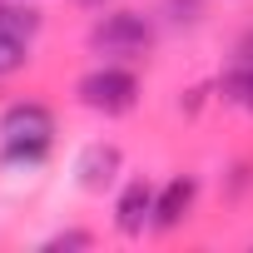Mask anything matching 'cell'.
<instances>
[{"label": "cell", "mask_w": 253, "mask_h": 253, "mask_svg": "<svg viewBox=\"0 0 253 253\" xmlns=\"http://www.w3.org/2000/svg\"><path fill=\"white\" fill-rule=\"evenodd\" d=\"M149 213H154V194H149L144 179H134L129 189L119 194V228H124V233H139Z\"/></svg>", "instance_id": "277c9868"}, {"label": "cell", "mask_w": 253, "mask_h": 253, "mask_svg": "<svg viewBox=\"0 0 253 253\" xmlns=\"http://www.w3.org/2000/svg\"><path fill=\"white\" fill-rule=\"evenodd\" d=\"M0 30H10L15 40H25V45H30V35L40 30V20H35L30 10H15V5H0Z\"/></svg>", "instance_id": "52a82bcc"}, {"label": "cell", "mask_w": 253, "mask_h": 253, "mask_svg": "<svg viewBox=\"0 0 253 253\" xmlns=\"http://www.w3.org/2000/svg\"><path fill=\"white\" fill-rule=\"evenodd\" d=\"M84 243H89V233H60L50 248H84Z\"/></svg>", "instance_id": "9c48e42d"}, {"label": "cell", "mask_w": 253, "mask_h": 253, "mask_svg": "<svg viewBox=\"0 0 253 253\" xmlns=\"http://www.w3.org/2000/svg\"><path fill=\"white\" fill-rule=\"evenodd\" d=\"M243 104H248V109H253V75H248V80H243Z\"/></svg>", "instance_id": "30bf717a"}, {"label": "cell", "mask_w": 253, "mask_h": 253, "mask_svg": "<svg viewBox=\"0 0 253 253\" xmlns=\"http://www.w3.org/2000/svg\"><path fill=\"white\" fill-rule=\"evenodd\" d=\"M114 169H119V149H109V144H94V149L80 159V184H84V189H104Z\"/></svg>", "instance_id": "8992f818"}, {"label": "cell", "mask_w": 253, "mask_h": 253, "mask_svg": "<svg viewBox=\"0 0 253 253\" xmlns=\"http://www.w3.org/2000/svg\"><path fill=\"white\" fill-rule=\"evenodd\" d=\"M189 204H194V179H174V184L154 199V223H159V228H174V223L189 213Z\"/></svg>", "instance_id": "5b68a950"}, {"label": "cell", "mask_w": 253, "mask_h": 253, "mask_svg": "<svg viewBox=\"0 0 253 253\" xmlns=\"http://www.w3.org/2000/svg\"><path fill=\"white\" fill-rule=\"evenodd\" d=\"M0 134H5V159H40L50 149V134H55V119L45 104H10L5 119H0Z\"/></svg>", "instance_id": "6da1fadb"}, {"label": "cell", "mask_w": 253, "mask_h": 253, "mask_svg": "<svg viewBox=\"0 0 253 253\" xmlns=\"http://www.w3.org/2000/svg\"><path fill=\"white\" fill-rule=\"evenodd\" d=\"M25 65V40H15L10 30H0V75H10Z\"/></svg>", "instance_id": "ba28073f"}, {"label": "cell", "mask_w": 253, "mask_h": 253, "mask_svg": "<svg viewBox=\"0 0 253 253\" xmlns=\"http://www.w3.org/2000/svg\"><path fill=\"white\" fill-rule=\"evenodd\" d=\"M134 94H139V84H134V75H129V70H94V75H84V80H80V99H84L89 109H104V114L129 109V104H134Z\"/></svg>", "instance_id": "7a4b0ae2"}, {"label": "cell", "mask_w": 253, "mask_h": 253, "mask_svg": "<svg viewBox=\"0 0 253 253\" xmlns=\"http://www.w3.org/2000/svg\"><path fill=\"white\" fill-rule=\"evenodd\" d=\"M94 45L104 50V55H119V60H134V55H144L149 50V25L139 20V15H109L99 30H94Z\"/></svg>", "instance_id": "3957f363"}]
</instances>
